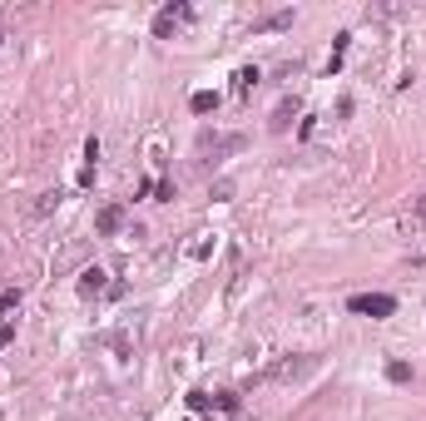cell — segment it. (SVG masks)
<instances>
[{"label":"cell","mask_w":426,"mask_h":421,"mask_svg":"<svg viewBox=\"0 0 426 421\" xmlns=\"http://www.w3.org/2000/svg\"><path fill=\"white\" fill-rule=\"evenodd\" d=\"M347 312H362V318H392L397 297L392 293H357V297H347Z\"/></svg>","instance_id":"obj_1"},{"label":"cell","mask_w":426,"mask_h":421,"mask_svg":"<svg viewBox=\"0 0 426 421\" xmlns=\"http://www.w3.org/2000/svg\"><path fill=\"white\" fill-rule=\"evenodd\" d=\"M243 144H248L243 134H203V139H198V149L213 154V159H223V154H238Z\"/></svg>","instance_id":"obj_2"},{"label":"cell","mask_w":426,"mask_h":421,"mask_svg":"<svg viewBox=\"0 0 426 421\" xmlns=\"http://www.w3.org/2000/svg\"><path fill=\"white\" fill-rule=\"evenodd\" d=\"M189 15H193L189 6H164V10L154 15V35H159V40H169V35H174V30L189 20Z\"/></svg>","instance_id":"obj_3"},{"label":"cell","mask_w":426,"mask_h":421,"mask_svg":"<svg viewBox=\"0 0 426 421\" xmlns=\"http://www.w3.org/2000/svg\"><path fill=\"white\" fill-rule=\"evenodd\" d=\"M119 228H124V203H104L99 219H94V233H99V238H115Z\"/></svg>","instance_id":"obj_4"},{"label":"cell","mask_w":426,"mask_h":421,"mask_svg":"<svg viewBox=\"0 0 426 421\" xmlns=\"http://www.w3.org/2000/svg\"><path fill=\"white\" fill-rule=\"evenodd\" d=\"M312 372H317V357H298V362L273 367V382H302V377H312Z\"/></svg>","instance_id":"obj_5"},{"label":"cell","mask_w":426,"mask_h":421,"mask_svg":"<svg viewBox=\"0 0 426 421\" xmlns=\"http://www.w3.org/2000/svg\"><path fill=\"white\" fill-rule=\"evenodd\" d=\"M293 115H298V99H283L278 110H273V119H268V129L273 134H288V124H293Z\"/></svg>","instance_id":"obj_6"},{"label":"cell","mask_w":426,"mask_h":421,"mask_svg":"<svg viewBox=\"0 0 426 421\" xmlns=\"http://www.w3.org/2000/svg\"><path fill=\"white\" fill-rule=\"evenodd\" d=\"M104 278H110V273H104V268H85V273H80V293H85V297L104 293V288H110V283H104Z\"/></svg>","instance_id":"obj_7"},{"label":"cell","mask_w":426,"mask_h":421,"mask_svg":"<svg viewBox=\"0 0 426 421\" xmlns=\"http://www.w3.org/2000/svg\"><path fill=\"white\" fill-rule=\"evenodd\" d=\"M189 110H193V115H208V110H219V94H213V89H198V94L189 99Z\"/></svg>","instance_id":"obj_8"},{"label":"cell","mask_w":426,"mask_h":421,"mask_svg":"<svg viewBox=\"0 0 426 421\" xmlns=\"http://www.w3.org/2000/svg\"><path fill=\"white\" fill-rule=\"evenodd\" d=\"M283 25H293V10H278V15H263V20H253V30H283Z\"/></svg>","instance_id":"obj_9"},{"label":"cell","mask_w":426,"mask_h":421,"mask_svg":"<svg viewBox=\"0 0 426 421\" xmlns=\"http://www.w3.org/2000/svg\"><path fill=\"white\" fill-rule=\"evenodd\" d=\"M387 382L406 387V382H411V367H406V362H392V367H387Z\"/></svg>","instance_id":"obj_10"},{"label":"cell","mask_w":426,"mask_h":421,"mask_svg":"<svg viewBox=\"0 0 426 421\" xmlns=\"http://www.w3.org/2000/svg\"><path fill=\"white\" fill-rule=\"evenodd\" d=\"M258 84V70H238V80H233V89L243 94V89H253Z\"/></svg>","instance_id":"obj_11"},{"label":"cell","mask_w":426,"mask_h":421,"mask_svg":"<svg viewBox=\"0 0 426 421\" xmlns=\"http://www.w3.org/2000/svg\"><path fill=\"white\" fill-rule=\"evenodd\" d=\"M15 307H20V293L6 288V293H0V312H15Z\"/></svg>","instance_id":"obj_12"},{"label":"cell","mask_w":426,"mask_h":421,"mask_svg":"<svg viewBox=\"0 0 426 421\" xmlns=\"http://www.w3.org/2000/svg\"><path fill=\"white\" fill-rule=\"evenodd\" d=\"M213 401H219L223 411H238V397H233V392H219V397H213Z\"/></svg>","instance_id":"obj_13"},{"label":"cell","mask_w":426,"mask_h":421,"mask_svg":"<svg viewBox=\"0 0 426 421\" xmlns=\"http://www.w3.org/2000/svg\"><path fill=\"white\" fill-rule=\"evenodd\" d=\"M10 337H15V327H10V323H0V347H6Z\"/></svg>","instance_id":"obj_14"},{"label":"cell","mask_w":426,"mask_h":421,"mask_svg":"<svg viewBox=\"0 0 426 421\" xmlns=\"http://www.w3.org/2000/svg\"><path fill=\"white\" fill-rule=\"evenodd\" d=\"M416 219H426V193H421V198H416Z\"/></svg>","instance_id":"obj_15"}]
</instances>
